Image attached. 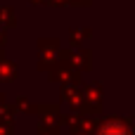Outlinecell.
Here are the masks:
<instances>
[{
    "mask_svg": "<svg viewBox=\"0 0 135 135\" xmlns=\"http://www.w3.org/2000/svg\"><path fill=\"white\" fill-rule=\"evenodd\" d=\"M100 135H128V131H126V126H123V123H116V121H112V123L102 126Z\"/></svg>",
    "mask_w": 135,
    "mask_h": 135,
    "instance_id": "6da1fadb",
    "label": "cell"
}]
</instances>
